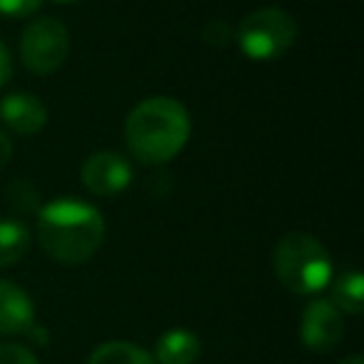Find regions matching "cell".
Returning <instances> with one entry per match:
<instances>
[{"label": "cell", "instance_id": "1", "mask_svg": "<svg viewBox=\"0 0 364 364\" xmlns=\"http://www.w3.org/2000/svg\"><path fill=\"white\" fill-rule=\"evenodd\" d=\"M38 240L55 262L82 264L100 250L105 220L92 205L63 198L38 210Z\"/></svg>", "mask_w": 364, "mask_h": 364}, {"label": "cell", "instance_id": "2", "mask_svg": "<svg viewBox=\"0 0 364 364\" xmlns=\"http://www.w3.org/2000/svg\"><path fill=\"white\" fill-rule=\"evenodd\" d=\"M190 140V112L175 97H147L125 120V142L145 165H165Z\"/></svg>", "mask_w": 364, "mask_h": 364}, {"label": "cell", "instance_id": "3", "mask_svg": "<svg viewBox=\"0 0 364 364\" xmlns=\"http://www.w3.org/2000/svg\"><path fill=\"white\" fill-rule=\"evenodd\" d=\"M277 279L294 294H319L332 279V259L324 245L307 232H289L272 252Z\"/></svg>", "mask_w": 364, "mask_h": 364}, {"label": "cell", "instance_id": "4", "mask_svg": "<svg viewBox=\"0 0 364 364\" xmlns=\"http://www.w3.org/2000/svg\"><path fill=\"white\" fill-rule=\"evenodd\" d=\"M235 41L250 60H277L297 41V23L282 8H259L240 23Z\"/></svg>", "mask_w": 364, "mask_h": 364}, {"label": "cell", "instance_id": "5", "mask_svg": "<svg viewBox=\"0 0 364 364\" xmlns=\"http://www.w3.org/2000/svg\"><path fill=\"white\" fill-rule=\"evenodd\" d=\"M70 53V31L58 18H38L21 36V60L36 75H50Z\"/></svg>", "mask_w": 364, "mask_h": 364}, {"label": "cell", "instance_id": "6", "mask_svg": "<svg viewBox=\"0 0 364 364\" xmlns=\"http://www.w3.org/2000/svg\"><path fill=\"white\" fill-rule=\"evenodd\" d=\"M344 322L342 312L329 299H312L302 312L299 339L309 352L327 354L342 342Z\"/></svg>", "mask_w": 364, "mask_h": 364}, {"label": "cell", "instance_id": "7", "mask_svg": "<svg viewBox=\"0 0 364 364\" xmlns=\"http://www.w3.org/2000/svg\"><path fill=\"white\" fill-rule=\"evenodd\" d=\"M82 185L97 198H115L132 182V167L120 152H95L82 165Z\"/></svg>", "mask_w": 364, "mask_h": 364}, {"label": "cell", "instance_id": "8", "mask_svg": "<svg viewBox=\"0 0 364 364\" xmlns=\"http://www.w3.org/2000/svg\"><path fill=\"white\" fill-rule=\"evenodd\" d=\"M0 120L18 135H38L48 125V107L33 92H11L0 100Z\"/></svg>", "mask_w": 364, "mask_h": 364}, {"label": "cell", "instance_id": "9", "mask_svg": "<svg viewBox=\"0 0 364 364\" xmlns=\"http://www.w3.org/2000/svg\"><path fill=\"white\" fill-rule=\"evenodd\" d=\"M36 324V307L26 289L11 279H0V334H28Z\"/></svg>", "mask_w": 364, "mask_h": 364}, {"label": "cell", "instance_id": "10", "mask_svg": "<svg viewBox=\"0 0 364 364\" xmlns=\"http://www.w3.org/2000/svg\"><path fill=\"white\" fill-rule=\"evenodd\" d=\"M157 364H193L200 357V339L188 329H170L155 344Z\"/></svg>", "mask_w": 364, "mask_h": 364}, {"label": "cell", "instance_id": "11", "mask_svg": "<svg viewBox=\"0 0 364 364\" xmlns=\"http://www.w3.org/2000/svg\"><path fill=\"white\" fill-rule=\"evenodd\" d=\"M87 364H157L150 352L132 342H105L92 349Z\"/></svg>", "mask_w": 364, "mask_h": 364}, {"label": "cell", "instance_id": "12", "mask_svg": "<svg viewBox=\"0 0 364 364\" xmlns=\"http://www.w3.org/2000/svg\"><path fill=\"white\" fill-rule=\"evenodd\" d=\"M329 302L347 314H359L364 309V279L357 269L339 274L337 282L332 284V299Z\"/></svg>", "mask_w": 364, "mask_h": 364}, {"label": "cell", "instance_id": "13", "mask_svg": "<svg viewBox=\"0 0 364 364\" xmlns=\"http://www.w3.org/2000/svg\"><path fill=\"white\" fill-rule=\"evenodd\" d=\"M31 247V232L21 220H0V267L16 264Z\"/></svg>", "mask_w": 364, "mask_h": 364}, {"label": "cell", "instance_id": "14", "mask_svg": "<svg viewBox=\"0 0 364 364\" xmlns=\"http://www.w3.org/2000/svg\"><path fill=\"white\" fill-rule=\"evenodd\" d=\"M8 195H11V203L16 205V210L21 213H33L38 208V193L28 180H18L8 188Z\"/></svg>", "mask_w": 364, "mask_h": 364}, {"label": "cell", "instance_id": "15", "mask_svg": "<svg viewBox=\"0 0 364 364\" xmlns=\"http://www.w3.org/2000/svg\"><path fill=\"white\" fill-rule=\"evenodd\" d=\"M0 364H41V362H38V357L26 344L3 342L0 344Z\"/></svg>", "mask_w": 364, "mask_h": 364}, {"label": "cell", "instance_id": "16", "mask_svg": "<svg viewBox=\"0 0 364 364\" xmlns=\"http://www.w3.org/2000/svg\"><path fill=\"white\" fill-rule=\"evenodd\" d=\"M232 38H235L232 28H230L225 21H220V18L210 21L208 26L203 28V41L210 43V46H215V48L230 46V43H232Z\"/></svg>", "mask_w": 364, "mask_h": 364}, {"label": "cell", "instance_id": "17", "mask_svg": "<svg viewBox=\"0 0 364 364\" xmlns=\"http://www.w3.org/2000/svg\"><path fill=\"white\" fill-rule=\"evenodd\" d=\"M43 0H0V16L8 18H28L38 13Z\"/></svg>", "mask_w": 364, "mask_h": 364}, {"label": "cell", "instance_id": "18", "mask_svg": "<svg viewBox=\"0 0 364 364\" xmlns=\"http://www.w3.org/2000/svg\"><path fill=\"white\" fill-rule=\"evenodd\" d=\"M11 77H13V58L6 43L0 41V87L6 85Z\"/></svg>", "mask_w": 364, "mask_h": 364}, {"label": "cell", "instance_id": "19", "mask_svg": "<svg viewBox=\"0 0 364 364\" xmlns=\"http://www.w3.org/2000/svg\"><path fill=\"white\" fill-rule=\"evenodd\" d=\"M11 157H13V142H11V137H8L6 132L0 130V170L11 162Z\"/></svg>", "mask_w": 364, "mask_h": 364}, {"label": "cell", "instance_id": "20", "mask_svg": "<svg viewBox=\"0 0 364 364\" xmlns=\"http://www.w3.org/2000/svg\"><path fill=\"white\" fill-rule=\"evenodd\" d=\"M339 364H364V359L359 357V354H354V357H347V359H342Z\"/></svg>", "mask_w": 364, "mask_h": 364}, {"label": "cell", "instance_id": "21", "mask_svg": "<svg viewBox=\"0 0 364 364\" xmlns=\"http://www.w3.org/2000/svg\"><path fill=\"white\" fill-rule=\"evenodd\" d=\"M53 3H75V0H53Z\"/></svg>", "mask_w": 364, "mask_h": 364}]
</instances>
